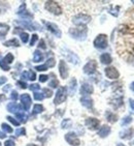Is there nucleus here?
I'll return each mask as SVG.
<instances>
[{
  "label": "nucleus",
  "mask_w": 134,
  "mask_h": 146,
  "mask_svg": "<svg viewBox=\"0 0 134 146\" xmlns=\"http://www.w3.org/2000/svg\"><path fill=\"white\" fill-rule=\"evenodd\" d=\"M87 32L88 29L85 26H78L76 28H70L69 29V34L71 35V37L78 40H84L87 37Z\"/></svg>",
  "instance_id": "obj_1"
},
{
  "label": "nucleus",
  "mask_w": 134,
  "mask_h": 146,
  "mask_svg": "<svg viewBox=\"0 0 134 146\" xmlns=\"http://www.w3.org/2000/svg\"><path fill=\"white\" fill-rule=\"evenodd\" d=\"M45 9L48 11H50L51 14L56 15V16L62 14V7L56 1H47L45 3Z\"/></svg>",
  "instance_id": "obj_2"
},
{
  "label": "nucleus",
  "mask_w": 134,
  "mask_h": 146,
  "mask_svg": "<svg viewBox=\"0 0 134 146\" xmlns=\"http://www.w3.org/2000/svg\"><path fill=\"white\" fill-rule=\"evenodd\" d=\"M19 100L21 102L20 105L22 106L24 112H28L29 110H30L31 105H32V98H31V96H29L28 93H23V94H21L19 96Z\"/></svg>",
  "instance_id": "obj_3"
},
{
  "label": "nucleus",
  "mask_w": 134,
  "mask_h": 146,
  "mask_svg": "<svg viewBox=\"0 0 134 146\" xmlns=\"http://www.w3.org/2000/svg\"><path fill=\"white\" fill-rule=\"evenodd\" d=\"M67 98V88L66 87H59L57 90L56 94H55V98H54V104L58 106V105L62 104L63 102L66 100Z\"/></svg>",
  "instance_id": "obj_4"
},
{
  "label": "nucleus",
  "mask_w": 134,
  "mask_h": 146,
  "mask_svg": "<svg viewBox=\"0 0 134 146\" xmlns=\"http://www.w3.org/2000/svg\"><path fill=\"white\" fill-rule=\"evenodd\" d=\"M91 21V17L86 14H78L74 16L72 19V23L78 26H85Z\"/></svg>",
  "instance_id": "obj_5"
},
{
  "label": "nucleus",
  "mask_w": 134,
  "mask_h": 146,
  "mask_svg": "<svg viewBox=\"0 0 134 146\" xmlns=\"http://www.w3.org/2000/svg\"><path fill=\"white\" fill-rule=\"evenodd\" d=\"M94 47L99 50H103L107 48V36L105 34H99L94 39Z\"/></svg>",
  "instance_id": "obj_6"
},
{
  "label": "nucleus",
  "mask_w": 134,
  "mask_h": 146,
  "mask_svg": "<svg viewBox=\"0 0 134 146\" xmlns=\"http://www.w3.org/2000/svg\"><path fill=\"white\" fill-rule=\"evenodd\" d=\"M85 125L90 131H98V129L100 127V121L95 117H88L85 120Z\"/></svg>",
  "instance_id": "obj_7"
},
{
  "label": "nucleus",
  "mask_w": 134,
  "mask_h": 146,
  "mask_svg": "<svg viewBox=\"0 0 134 146\" xmlns=\"http://www.w3.org/2000/svg\"><path fill=\"white\" fill-rule=\"evenodd\" d=\"M64 138H65V141L71 146H79V144H81V141L78 139L76 133L74 132H68L65 135Z\"/></svg>",
  "instance_id": "obj_8"
},
{
  "label": "nucleus",
  "mask_w": 134,
  "mask_h": 146,
  "mask_svg": "<svg viewBox=\"0 0 134 146\" xmlns=\"http://www.w3.org/2000/svg\"><path fill=\"white\" fill-rule=\"evenodd\" d=\"M42 23L45 24V26L47 27V29L50 31L51 33H53L54 35H55V36H57V37H61L62 32H61V30L59 29V27L56 25V24L51 23V22H47V21H42Z\"/></svg>",
  "instance_id": "obj_9"
},
{
  "label": "nucleus",
  "mask_w": 134,
  "mask_h": 146,
  "mask_svg": "<svg viewBox=\"0 0 134 146\" xmlns=\"http://www.w3.org/2000/svg\"><path fill=\"white\" fill-rule=\"evenodd\" d=\"M6 111L14 115V114H17V113L24 111V110H23L22 106L20 104H18L16 102H11V103H9V104L6 105Z\"/></svg>",
  "instance_id": "obj_10"
},
{
  "label": "nucleus",
  "mask_w": 134,
  "mask_h": 146,
  "mask_svg": "<svg viewBox=\"0 0 134 146\" xmlns=\"http://www.w3.org/2000/svg\"><path fill=\"white\" fill-rule=\"evenodd\" d=\"M97 70V62L95 60H90L89 62H87L86 64H85L84 68V73L87 74V75H92L94 74Z\"/></svg>",
  "instance_id": "obj_11"
},
{
  "label": "nucleus",
  "mask_w": 134,
  "mask_h": 146,
  "mask_svg": "<svg viewBox=\"0 0 134 146\" xmlns=\"http://www.w3.org/2000/svg\"><path fill=\"white\" fill-rule=\"evenodd\" d=\"M104 73H105V76L108 79H110V80H117L120 77L119 70L116 68H114V66H107L104 70Z\"/></svg>",
  "instance_id": "obj_12"
},
{
  "label": "nucleus",
  "mask_w": 134,
  "mask_h": 146,
  "mask_svg": "<svg viewBox=\"0 0 134 146\" xmlns=\"http://www.w3.org/2000/svg\"><path fill=\"white\" fill-rule=\"evenodd\" d=\"M79 92L83 96H89L90 94H92L94 92V88L91 84L89 83H83L81 86V90Z\"/></svg>",
  "instance_id": "obj_13"
},
{
  "label": "nucleus",
  "mask_w": 134,
  "mask_h": 146,
  "mask_svg": "<svg viewBox=\"0 0 134 146\" xmlns=\"http://www.w3.org/2000/svg\"><path fill=\"white\" fill-rule=\"evenodd\" d=\"M59 73L62 79H67L68 75H69V70H68V66H67L66 62L64 60H61L59 62Z\"/></svg>",
  "instance_id": "obj_14"
},
{
  "label": "nucleus",
  "mask_w": 134,
  "mask_h": 146,
  "mask_svg": "<svg viewBox=\"0 0 134 146\" xmlns=\"http://www.w3.org/2000/svg\"><path fill=\"white\" fill-rule=\"evenodd\" d=\"M110 132H112L110 127H109V125H106V124H103V125H101V127L98 129L97 134L100 138H106L109 136Z\"/></svg>",
  "instance_id": "obj_15"
},
{
  "label": "nucleus",
  "mask_w": 134,
  "mask_h": 146,
  "mask_svg": "<svg viewBox=\"0 0 134 146\" xmlns=\"http://www.w3.org/2000/svg\"><path fill=\"white\" fill-rule=\"evenodd\" d=\"M81 104L87 109H93V107H94V102L90 96H81Z\"/></svg>",
  "instance_id": "obj_16"
},
{
  "label": "nucleus",
  "mask_w": 134,
  "mask_h": 146,
  "mask_svg": "<svg viewBox=\"0 0 134 146\" xmlns=\"http://www.w3.org/2000/svg\"><path fill=\"white\" fill-rule=\"evenodd\" d=\"M105 118L109 123H115V122L118 121V119H119L117 114L114 113L112 111H109V110H107V111L105 112Z\"/></svg>",
  "instance_id": "obj_17"
},
{
  "label": "nucleus",
  "mask_w": 134,
  "mask_h": 146,
  "mask_svg": "<svg viewBox=\"0 0 134 146\" xmlns=\"http://www.w3.org/2000/svg\"><path fill=\"white\" fill-rule=\"evenodd\" d=\"M14 117L17 118L18 121H19L20 123H26L29 119V116L27 115V113L22 111V112H19L17 114H14Z\"/></svg>",
  "instance_id": "obj_18"
},
{
  "label": "nucleus",
  "mask_w": 134,
  "mask_h": 146,
  "mask_svg": "<svg viewBox=\"0 0 134 146\" xmlns=\"http://www.w3.org/2000/svg\"><path fill=\"white\" fill-rule=\"evenodd\" d=\"M100 61L102 64L108 65L112 62V58L109 53H103L100 55Z\"/></svg>",
  "instance_id": "obj_19"
},
{
  "label": "nucleus",
  "mask_w": 134,
  "mask_h": 146,
  "mask_svg": "<svg viewBox=\"0 0 134 146\" xmlns=\"http://www.w3.org/2000/svg\"><path fill=\"white\" fill-rule=\"evenodd\" d=\"M68 53H69V54L64 53L65 55L67 56V59H68L71 63H73V64H78V62H79V58H78V57L76 56L74 53H72V52H69V51H68Z\"/></svg>",
  "instance_id": "obj_20"
},
{
  "label": "nucleus",
  "mask_w": 134,
  "mask_h": 146,
  "mask_svg": "<svg viewBox=\"0 0 134 146\" xmlns=\"http://www.w3.org/2000/svg\"><path fill=\"white\" fill-rule=\"evenodd\" d=\"M109 104L112 105L115 109H119V108H121L124 105V102L122 98H115V100H112Z\"/></svg>",
  "instance_id": "obj_21"
},
{
  "label": "nucleus",
  "mask_w": 134,
  "mask_h": 146,
  "mask_svg": "<svg viewBox=\"0 0 134 146\" xmlns=\"http://www.w3.org/2000/svg\"><path fill=\"white\" fill-rule=\"evenodd\" d=\"M1 131H2L3 133H5V134H12V133L14 132V127H11V124L6 123V122L1 123Z\"/></svg>",
  "instance_id": "obj_22"
},
{
  "label": "nucleus",
  "mask_w": 134,
  "mask_h": 146,
  "mask_svg": "<svg viewBox=\"0 0 134 146\" xmlns=\"http://www.w3.org/2000/svg\"><path fill=\"white\" fill-rule=\"evenodd\" d=\"M76 87H78V82L74 78H72L69 82V93L72 96L76 91Z\"/></svg>",
  "instance_id": "obj_23"
},
{
  "label": "nucleus",
  "mask_w": 134,
  "mask_h": 146,
  "mask_svg": "<svg viewBox=\"0 0 134 146\" xmlns=\"http://www.w3.org/2000/svg\"><path fill=\"white\" fill-rule=\"evenodd\" d=\"M45 56H43V53H41L40 50H36L33 54V62H40L43 60Z\"/></svg>",
  "instance_id": "obj_24"
},
{
  "label": "nucleus",
  "mask_w": 134,
  "mask_h": 146,
  "mask_svg": "<svg viewBox=\"0 0 134 146\" xmlns=\"http://www.w3.org/2000/svg\"><path fill=\"white\" fill-rule=\"evenodd\" d=\"M6 119H7V121H9V123L12 125V127H20V125H21V123H20L19 121H18V119L14 117V116L7 115V116H6Z\"/></svg>",
  "instance_id": "obj_25"
},
{
  "label": "nucleus",
  "mask_w": 134,
  "mask_h": 146,
  "mask_svg": "<svg viewBox=\"0 0 134 146\" xmlns=\"http://www.w3.org/2000/svg\"><path fill=\"white\" fill-rule=\"evenodd\" d=\"M43 111H45V107L41 104H35L33 106V109H32V113L33 114H40Z\"/></svg>",
  "instance_id": "obj_26"
},
{
  "label": "nucleus",
  "mask_w": 134,
  "mask_h": 146,
  "mask_svg": "<svg viewBox=\"0 0 134 146\" xmlns=\"http://www.w3.org/2000/svg\"><path fill=\"white\" fill-rule=\"evenodd\" d=\"M132 134H133V129H125V131L120 133V137L122 139H129L130 137H132Z\"/></svg>",
  "instance_id": "obj_27"
},
{
  "label": "nucleus",
  "mask_w": 134,
  "mask_h": 146,
  "mask_svg": "<svg viewBox=\"0 0 134 146\" xmlns=\"http://www.w3.org/2000/svg\"><path fill=\"white\" fill-rule=\"evenodd\" d=\"M4 46H6V47H19L20 42L17 38H12L4 42Z\"/></svg>",
  "instance_id": "obj_28"
},
{
  "label": "nucleus",
  "mask_w": 134,
  "mask_h": 146,
  "mask_svg": "<svg viewBox=\"0 0 134 146\" xmlns=\"http://www.w3.org/2000/svg\"><path fill=\"white\" fill-rule=\"evenodd\" d=\"M71 125H72V122H71V120H70L69 118H65V119H63L61 122L62 129H70Z\"/></svg>",
  "instance_id": "obj_29"
},
{
  "label": "nucleus",
  "mask_w": 134,
  "mask_h": 146,
  "mask_svg": "<svg viewBox=\"0 0 134 146\" xmlns=\"http://www.w3.org/2000/svg\"><path fill=\"white\" fill-rule=\"evenodd\" d=\"M27 134V131L24 127H18L16 131H14V135L16 137H20V136H26Z\"/></svg>",
  "instance_id": "obj_30"
},
{
  "label": "nucleus",
  "mask_w": 134,
  "mask_h": 146,
  "mask_svg": "<svg viewBox=\"0 0 134 146\" xmlns=\"http://www.w3.org/2000/svg\"><path fill=\"white\" fill-rule=\"evenodd\" d=\"M9 29V25L0 23V35H1V36H4V35L7 33Z\"/></svg>",
  "instance_id": "obj_31"
},
{
  "label": "nucleus",
  "mask_w": 134,
  "mask_h": 146,
  "mask_svg": "<svg viewBox=\"0 0 134 146\" xmlns=\"http://www.w3.org/2000/svg\"><path fill=\"white\" fill-rule=\"evenodd\" d=\"M0 68H2L3 70H6V72L11 70V66H9V65L4 61L3 57H1V56H0Z\"/></svg>",
  "instance_id": "obj_32"
},
{
  "label": "nucleus",
  "mask_w": 134,
  "mask_h": 146,
  "mask_svg": "<svg viewBox=\"0 0 134 146\" xmlns=\"http://www.w3.org/2000/svg\"><path fill=\"white\" fill-rule=\"evenodd\" d=\"M3 59H4V61H5L7 64H9V63H12L14 57V55H12L11 53H7L5 56L3 57Z\"/></svg>",
  "instance_id": "obj_33"
},
{
  "label": "nucleus",
  "mask_w": 134,
  "mask_h": 146,
  "mask_svg": "<svg viewBox=\"0 0 134 146\" xmlns=\"http://www.w3.org/2000/svg\"><path fill=\"white\" fill-rule=\"evenodd\" d=\"M47 66L49 68H54L55 65H56V61H55V58L54 57H51V58H49L48 60H47V62L45 63Z\"/></svg>",
  "instance_id": "obj_34"
},
{
  "label": "nucleus",
  "mask_w": 134,
  "mask_h": 146,
  "mask_svg": "<svg viewBox=\"0 0 134 146\" xmlns=\"http://www.w3.org/2000/svg\"><path fill=\"white\" fill-rule=\"evenodd\" d=\"M131 122H132V117L130 115H128V116H125V117L122 119L121 124H122V125H127V124L131 123Z\"/></svg>",
  "instance_id": "obj_35"
},
{
  "label": "nucleus",
  "mask_w": 134,
  "mask_h": 146,
  "mask_svg": "<svg viewBox=\"0 0 134 146\" xmlns=\"http://www.w3.org/2000/svg\"><path fill=\"white\" fill-rule=\"evenodd\" d=\"M20 37H21V40H22L24 44L28 42V40H29V34L27 33V32H21V33H20Z\"/></svg>",
  "instance_id": "obj_36"
},
{
  "label": "nucleus",
  "mask_w": 134,
  "mask_h": 146,
  "mask_svg": "<svg viewBox=\"0 0 134 146\" xmlns=\"http://www.w3.org/2000/svg\"><path fill=\"white\" fill-rule=\"evenodd\" d=\"M49 86L52 88H57L59 86V81L56 79V77L54 76V78L52 79V81L49 83Z\"/></svg>",
  "instance_id": "obj_37"
},
{
  "label": "nucleus",
  "mask_w": 134,
  "mask_h": 146,
  "mask_svg": "<svg viewBox=\"0 0 134 146\" xmlns=\"http://www.w3.org/2000/svg\"><path fill=\"white\" fill-rule=\"evenodd\" d=\"M33 98H34V100H35V101L41 102L42 100L45 98V96H43V94H42L41 92H38V91H36V92H34Z\"/></svg>",
  "instance_id": "obj_38"
},
{
  "label": "nucleus",
  "mask_w": 134,
  "mask_h": 146,
  "mask_svg": "<svg viewBox=\"0 0 134 146\" xmlns=\"http://www.w3.org/2000/svg\"><path fill=\"white\" fill-rule=\"evenodd\" d=\"M42 94H43L45 98H51V96H53V91L49 89V88H43L42 89Z\"/></svg>",
  "instance_id": "obj_39"
},
{
  "label": "nucleus",
  "mask_w": 134,
  "mask_h": 146,
  "mask_svg": "<svg viewBox=\"0 0 134 146\" xmlns=\"http://www.w3.org/2000/svg\"><path fill=\"white\" fill-rule=\"evenodd\" d=\"M3 146H17V144L12 139H6L4 141V143H3Z\"/></svg>",
  "instance_id": "obj_40"
},
{
  "label": "nucleus",
  "mask_w": 134,
  "mask_h": 146,
  "mask_svg": "<svg viewBox=\"0 0 134 146\" xmlns=\"http://www.w3.org/2000/svg\"><path fill=\"white\" fill-rule=\"evenodd\" d=\"M29 89L32 90V91H34V92H36V91H38V90L40 89V86H39V84L33 83V84L29 85Z\"/></svg>",
  "instance_id": "obj_41"
},
{
  "label": "nucleus",
  "mask_w": 134,
  "mask_h": 146,
  "mask_svg": "<svg viewBox=\"0 0 134 146\" xmlns=\"http://www.w3.org/2000/svg\"><path fill=\"white\" fill-rule=\"evenodd\" d=\"M19 98V94H18V92L16 91V90H12L11 92V100L12 102H16Z\"/></svg>",
  "instance_id": "obj_42"
},
{
  "label": "nucleus",
  "mask_w": 134,
  "mask_h": 146,
  "mask_svg": "<svg viewBox=\"0 0 134 146\" xmlns=\"http://www.w3.org/2000/svg\"><path fill=\"white\" fill-rule=\"evenodd\" d=\"M37 40H38V35H37V34H33L30 39V46H34Z\"/></svg>",
  "instance_id": "obj_43"
},
{
  "label": "nucleus",
  "mask_w": 134,
  "mask_h": 146,
  "mask_svg": "<svg viewBox=\"0 0 134 146\" xmlns=\"http://www.w3.org/2000/svg\"><path fill=\"white\" fill-rule=\"evenodd\" d=\"M17 85L19 86L20 88H22V89H26V88L28 87V85H27V83L24 81H18L17 82Z\"/></svg>",
  "instance_id": "obj_44"
},
{
  "label": "nucleus",
  "mask_w": 134,
  "mask_h": 146,
  "mask_svg": "<svg viewBox=\"0 0 134 146\" xmlns=\"http://www.w3.org/2000/svg\"><path fill=\"white\" fill-rule=\"evenodd\" d=\"M35 70H38V72H45V70H48V66H47L45 64L37 65V66H35Z\"/></svg>",
  "instance_id": "obj_45"
},
{
  "label": "nucleus",
  "mask_w": 134,
  "mask_h": 146,
  "mask_svg": "<svg viewBox=\"0 0 134 146\" xmlns=\"http://www.w3.org/2000/svg\"><path fill=\"white\" fill-rule=\"evenodd\" d=\"M21 79L22 80H29V70H25L21 74Z\"/></svg>",
  "instance_id": "obj_46"
},
{
  "label": "nucleus",
  "mask_w": 134,
  "mask_h": 146,
  "mask_svg": "<svg viewBox=\"0 0 134 146\" xmlns=\"http://www.w3.org/2000/svg\"><path fill=\"white\" fill-rule=\"evenodd\" d=\"M38 79H39V82L43 83V82H47L49 80V76L48 75H40Z\"/></svg>",
  "instance_id": "obj_47"
},
{
  "label": "nucleus",
  "mask_w": 134,
  "mask_h": 146,
  "mask_svg": "<svg viewBox=\"0 0 134 146\" xmlns=\"http://www.w3.org/2000/svg\"><path fill=\"white\" fill-rule=\"evenodd\" d=\"M35 79H36V75H35V73L32 72V70H29V80L34 81Z\"/></svg>",
  "instance_id": "obj_48"
},
{
  "label": "nucleus",
  "mask_w": 134,
  "mask_h": 146,
  "mask_svg": "<svg viewBox=\"0 0 134 146\" xmlns=\"http://www.w3.org/2000/svg\"><path fill=\"white\" fill-rule=\"evenodd\" d=\"M38 48L39 49H47V45H45V42L43 39H40V42H39V45H38Z\"/></svg>",
  "instance_id": "obj_49"
},
{
  "label": "nucleus",
  "mask_w": 134,
  "mask_h": 146,
  "mask_svg": "<svg viewBox=\"0 0 134 146\" xmlns=\"http://www.w3.org/2000/svg\"><path fill=\"white\" fill-rule=\"evenodd\" d=\"M6 82H7V78L6 77H0V85H3Z\"/></svg>",
  "instance_id": "obj_50"
},
{
  "label": "nucleus",
  "mask_w": 134,
  "mask_h": 146,
  "mask_svg": "<svg viewBox=\"0 0 134 146\" xmlns=\"http://www.w3.org/2000/svg\"><path fill=\"white\" fill-rule=\"evenodd\" d=\"M11 85H5V87H3V91H4V92H7V91H9V89H11Z\"/></svg>",
  "instance_id": "obj_51"
},
{
  "label": "nucleus",
  "mask_w": 134,
  "mask_h": 146,
  "mask_svg": "<svg viewBox=\"0 0 134 146\" xmlns=\"http://www.w3.org/2000/svg\"><path fill=\"white\" fill-rule=\"evenodd\" d=\"M129 104H130V108H131V109L134 111V101H133V100H131V98H130V100H129Z\"/></svg>",
  "instance_id": "obj_52"
},
{
  "label": "nucleus",
  "mask_w": 134,
  "mask_h": 146,
  "mask_svg": "<svg viewBox=\"0 0 134 146\" xmlns=\"http://www.w3.org/2000/svg\"><path fill=\"white\" fill-rule=\"evenodd\" d=\"M6 100L5 94H0V103H3V102Z\"/></svg>",
  "instance_id": "obj_53"
},
{
  "label": "nucleus",
  "mask_w": 134,
  "mask_h": 146,
  "mask_svg": "<svg viewBox=\"0 0 134 146\" xmlns=\"http://www.w3.org/2000/svg\"><path fill=\"white\" fill-rule=\"evenodd\" d=\"M130 89L133 90V91H134V82H133V83H132L131 85H130Z\"/></svg>",
  "instance_id": "obj_54"
},
{
  "label": "nucleus",
  "mask_w": 134,
  "mask_h": 146,
  "mask_svg": "<svg viewBox=\"0 0 134 146\" xmlns=\"http://www.w3.org/2000/svg\"><path fill=\"white\" fill-rule=\"evenodd\" d=\"M27 146H37L36 144H33V143H29V144H27Z\"/></svg>",
  "instance_id": "obj_55"
},
{
  "label": "nucleus",
  "mask_w": 134,
  "mask_h": 146,
  "mask_svg": "<svg viewBox=\"0 0 134 146\" xmlns=\"http://www.w3.org/2000/svg\"><path fill=\"white\" fill-rule=\"evenodd\" d=\"M117 146H126V145H124V144H121V143H120V144H118Z\"/></svg>",
  "instance_id": "obj_56"
},
{
  "label": "nucleus",
  "mask_w": 134,
  "mask_h": 146,
  "mask_svg": "<svg viewBox=\"0 0 134 146\" xmlns=\"http://www.w3.org/2000/svg\"><path fill=\"white\" fill-rule=\"evenodd\" d=\"M0 146H2V143H1V142H0Z\"/></svg>",
  "instance_id": "obj_57"
}]
</instances>
